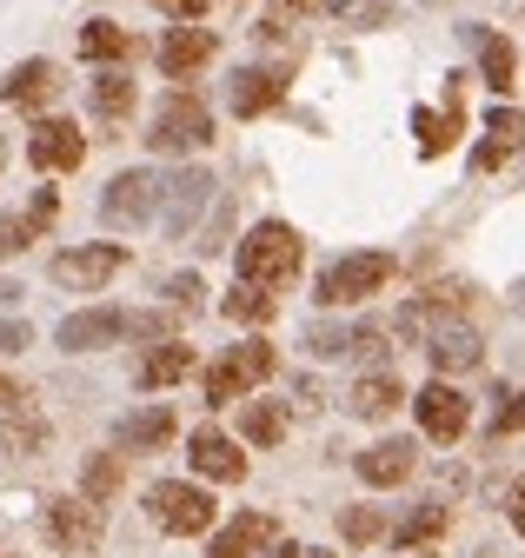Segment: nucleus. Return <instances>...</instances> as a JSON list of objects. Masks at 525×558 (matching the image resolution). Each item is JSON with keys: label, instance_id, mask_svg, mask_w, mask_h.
<instances>
[{"label": "nucleus", "instance_id": "1", "mask_svg": "<svg viewBox=\"0 0 525 558\" xmlns=\"http://www.w3.org/2000/svg\"><path fill=\"white\" fill-rule=\"evenodd\" d=\"M306 246L286 220H259L246 240H240V279H253V287H293V272H300Z\"/></svg>", "mask_w": 525, "mask_h": 558}, {"label": "nucleus", "instance_id": "2", "mask_svg": "<svg viewBox=\"0 0 525 558\" xmlns=\"http://www.w3.org/2000/svg\"><path fill=\"white\" fill-rule=\"evenodd\" d=\"M280 373V353L267 339H246V345H227V353L207 366V405H233V399H246L253 386H267Z\"/></svg>", "mask_w": 525, "mask_h": 558}, {"label": "nucleus", "instance_id": "3", "mask_svg": "<svg viewBox=\"0 0 525 558\" xmlns=\"http://www.w3.org/2000/svg\"><path fill=\"white\" fill-rule=\"evenodd\" d=\"M386 279H392V253H340L313 279V300L319 306H359V300L386 293Z\"/></svg>", "mask_w": 525, "mask_h": 558}, {"label": "nucleus", "instance_id": "4", "mask_svg": "<svg viewBox=\"0 0 525 558\" xmlns=\"http://www.w3.org/2000/svg\"><path fill=\"white\" fill-rule=\"evenodd\" d=\"M207 140H213V113H207V100L173 87V94L160 100L154 126H147V147H154V154H200Z\"/></svg>", "mask_w": 525, "mask_h": 558}, {"label": "nucleus", "instance_id": "5", "mask_svg": "<svg viewBox=\"0 0 525 558\" xmlns=\"http://www.w3.org/2000/svg\"><path fill=\"white\" fill-rule=\"evenodd\" d=\"M147 512H154V525L173 532V538H200V532H213V519H220V506H213L207 485H180V478L147 485Z\"/></svg>", "mask_w": 525, "mask_h": 558}, {"label": "nucleus", "instance_id": "6", "mask_svg": "<svg viewBox=\"0 0 525 558\" xmlns=\"http://www.w3.org/2000/svg\"><path fill=\"white\" fill-rule=\"evenodd\" d=\"M40 525H47V545L53 551L94 558L100 538H107V506H94V499H47L40 506Z\"/></svg>", "mask_w": 525, "mask_h": 558}, {"label": "nucleus", "instance_id": "7", "mask_svg": "<svg viewBox=\"0 0 525 558\" xmlns=\"http://www.w3.org/2000/svg\"><path fill=\"white\" fill-rule=\"evenodd\" d=\"M300 345L313 360H379L392 345V326L386 319H319V326H306Z\"/></svg>", "mask_w": 525, "mask_h": 558}, {"label": "nucleus", "instance_id": "8", "mask_svg": "<svg viewBox=\"0 0 525 558\" xmlns=\"http://www.w3.org/2000/svg\"><path fill=\"white\" fill-rule=\"evenodd\" d=\"M213 206V173L207 167H180L173 180H160V227L173 233V240H186L193 227H200V214Z\"/></svg>", "mask_w": 525, "mask_h": 558}, {"label": "nucleus", "instance_id": "9", "mask_svg": "<svg viewBox=\"0 0 525 558\" xmlns=\"http://www.w3.org/2000/svg\"><path fill=\"white\" fill-rule=\"evenodd\" d=\"M154 214H160V173L126 167V173L107 180V193H100V220L107 227H147Z\"/></svg>", "mask_w": 525, "mask_h": 558}, {"label": "nucleus", "instance_id": "10", "mask_svg": "<svg viewBox=\"0 0 525 558\" xmlns=\"http://www.w3.org/2000/svg\"><path fill=\"white\" fill-rule=\"evenodd\" d=\"M413 412H419V433H426L432 446L466 439V426H473V399L459 392L452 379H439V373H432V386H426V392H413Z\"/></svg>", "mask_w": 525, "mask_h": 558}, {"label": "nucleus", "instance_id": "11", "mask_svg": "<svg viewBox=\"0 0 525 558\" xmlns=\"http://www.w3.org/2000/svg\"><path fill=\"white\" fill-rule=\"evenodd\" d=\"M126 266V246L100 240V246H68V253H53V287H68V293H100L107 279Z\"/></svg>", "mask_w": 525, "mask_h": 558}, {"label": "nucleus", "instance_id": "12", "mask_svg": "<svg viewBox=\"0 0 525 558\" xmlns=\"http://www.w3.org/2000/svg\"><path fill=\"white\" fill-rule=\"evenodd\" d=\"M466 293H473L466 279H452V287H445V279H439V287H426L419 300H406L400 313L386 319V326H392V339H406V345H426V332H432L439 319H452L459 306H466Z\"/></svg>", "mask_w": 525, "mask_h": 558}, {"label": "nucleus", "instance_id": "13", "mask_svg": "<svg viewBox=\"0 0 525 558\" xmlns=\"http://www.w3.org/2000/svg\"><path fill=\"white\" fill-rule=\"evenodd\" d=\"M120 339H126V313L120 306H81L53 332L60 353H107V345H120Z\"/></svg>", "mask_w": 525, "mask_h": 558}, {"label": "nucleus", "instance_id": "14", "mask_svg": "<svg viewBox=\"0 0 525 558\" xmlns=\"http://www.w3.org/2000/svg\"><path fill=\"white\" fill-rule=\"evenodd\" d=\"M426 360H432V373L439 379H459V373H473L479 360H486V345H479V332L466 326V319H439L432 332H426Z\"/></svg>", "mask_w": 525, "mask_h": 558}, {"label": "nucleus", "instance_id": "15", "mask_svg": "<svg viewBox=\"0 0 525 558\" xmlns=\"http://www.w3.org/2000/svg\"><path fill=\"white\" fill-rule=\"evenodd\" d=\"M27 160H34L40 173H74V167L87 160V140H81L74 120H34V133H27Z\"/></svg>", "mask_w": 525, "mask_h": 558}, {"label": "nucleus", "instance_id": "16", "mask_svg": "<svg viewBox=\"0 0 525 558\" xmlns=\"http://www.w3.org/2000/svg\"><path fill=\"white\" fill-rule=\"evenodd\" d=\"M353 472L373 485V493H392V485H406L419 472V446L413 439H379V446L353 452Z\"/></svg>", "mask_w": 525, "mask_h": 558}, {"label": "nucleus", "instance_id": "17", "mask_svg": "<svg viewBox=\"0 0 525 558\" xmlns=\"http://www.w3.org/2000/svg\"><path fill=\"white\" fill-rule=\"evenodd\" d=\"M213 53H220V40H213L200 21H173V34L160 40V74H167V81H193Z\"/></svg>", "mask_w": 525, "mask_h": 558}, {"label": "nucleus", "instance_id": "18", "mask_svg": "<svg viewBox=\"0 0 525 558\" xmlns=\"http://www.w3.org/2000/svg\"><path fill=\"white\" fill-rule=\"evenodd\" d=\"M186 459H193V472L200 478H213V485H240L246 478V452L220 433V426H200L186 439Z\"/></svg>", "mask_w": 525, "mask_h": 558}, {"label": "nucleus", "instance_id": "19", "mask_svg": "<svg viewBox=\"0 0 525 558\" xmlns=\"http://www.w3.org/2000/svg\"><path fill=\"white\" fill-rule=\"evenodd\" d=\"M227 100H233L240 120H259V113L286 107V74H280V66H246V74H233Z\"/></svg>", "mask_w": 525, "mask_h": 558}, {"label": "nucleus", "instance_id": "20", "mask_svg": "<svg viewBox=\"0 0 525 558\" xmlns=\"http://www.w3.org/2000/svg\"><path fill=\"white\" fill-rule=\"evenodd\" d=\"M53 94H60V66H53V60H21L14 74L0 81V100L21 107V113H40Z\"/></svg>", "mask_w": 525, "mask_h": 558}, {"label": "nucleus", "instance_id": "21", "mask_svg": "<svg viewBox=\"0 0 525 558\" xmlns=\"http://www.w3.org/2000/svg\"><path fill=\"white\" fill-rule=\"evenodd\" d=\"M186 373H193V345H180V332H173V339H154L147 353H141L134 386H141V392H160V386H180Z\"/></svg>", "mask_w": 525, "mask_h": 558}, {"label": "nucleus", "instance_id": "22", "mask_svg": "<svg viewBox=\"0 0 525 558\" xmlns=\"http://www.w3.org/2000/svg\"><path fill=\"white\" fill-rule=\"evenodd\" d=\"M273 538H280V519H267V512H240L227 532H213L207 558H259Z\"/></svg>", "mask_w": 525, "mask_h": 558}, {"label": "nucleus", "instance_id": "23", "mask_svg": "<svg viewBox=\"0 0 525 558\" xmlns=\"http://www.w3.org/2000/svg\"><path fill=\"white\" fill-rule=\"evenodd\" d=\"M173 433H180V418L167 405H141V412H126L120 426H113V446L120 452H160Z\"/></svg>", "mask_w": 525, "mask_h": 558}, {"label": "nucleus", "instance_id": "24", "mask_svg": "<svg viewBox=\"0 0 525 558\" xmlns=\"http://www.w3.org/2000/svg\"><path fill=\"white\" fill-rule=\"evenodd\" d=\"M459 126H466V113H459V87H452V94H445V113H439V107H419V113H413L419 154H426V160H439L452 140H459Z\"/></svg>", "mask_w": 525, "mask_h": 558}, {"label": "nucleus", "instance_id": "25", "mask_svg": "<svg viewBox=\"0 0 525 558\" xmlns=\"http://www.w3.org/2000/svg\"><path fill=\"white\" fill-rule=\"evenodd\" d=\"M445 525H452V506H445V499H426V506H413L400 525H386V538L400 545V551H419V545H432Z\"/></svg>", "mask_w": 525, "mask_h": 558}, {"label": "nucleus", "instance_id": "26", "mask_svg": "<svg viewBox=\"0 0 525 558\" xmlns=\"http://www.w3.org/2000/svg\"><path fill=\"white\" fill-rule=\"evenodd\" d=\"M240 439L246 446H280L286 439V399H240Z\"/></svg>", "mask_w": 525, "mask_h": 558}, {"label": "nucleus", "instance_id": "27", "mask_svg": "<svg viewBox=\"0 0 525 558\" xmlns=\"http://www.w3.org/2000/svg\"><path fill=\"white\" fill-rule=\"evenodd\" d=\"M400 405H406V386L392 379V373H366L353 386V418H392Z\"/></svg>", "mask_w": 525, "mask_h": 558}, {"label": "nucleus", "instance_id": "28", "mask_svg": "<svg viewBox=\"0 0 525 558\" xmlns=\"http://www.w3.org/2000/svg\"><path fill=\"white\" fill-rule=\"evenodd\" d=\"M220 313L240 319V326H267V319L280 313V293H273V287H253V279H240V287L220 300Z\"/></svg>", "mask_w": 525, "mask_h": 558}, {"label": "nucleus", "instance_id": "29", "mask_svg": "<svg viewBox=\"0 0 525 558\" xmlns=\"http://www.w3.org/2000/svg\"><path fill=\"white\" fill-rule=\"evenodd\" d=\"M126 485V452H94L87 465H81V499H94V506H107L113 493Z\"/></svg>", "mask_w": 525, "mask_h": 558}, {"label": "nucleus", "instance_id": "30", "mask_svg": "<svg viewBox=\"0 0 525 558\" xmlns=\"http://www.w3.org/2000/svg\"><path fill=\"white\" fill-rule=\"evenodd\" d=\"M126 53H134V34H126V27H113V21H87V27H81V60L113 66V60H126Z\"/></svg>", "mask_w": 525, "mask_h": 558}, {"label": "nucleus", "instance_id": "31", "mask_svg": "<svg viewBox=\"0 0 525 558\" xmlns=\"http://www.w3.org/2000/svg\"><path fill=\"white\" fill-rule=\"evenodd\" d=\"M87 107H94L100 120H126V113H134V81H126L120 66H107V74L87 87Z\"/></svg>", "mask_w": 525, "mask_h": 558}, {"label": "nucleus", "instance_id": "32", "mask_svg": "<svg viewBox=\"0 0 525 558\" xmlns=\"http://www.w3.org/2000/svg\"><path fill=\"white\" fill-rule=\"evenodd\" d=\"M512 66H518V53H512V40L499 34V40H479V74H486V87L505 100L512 94Z\"/></svg>", "mask_w": 525, "mask_h": 558}, {"label": "nucleus", "instance_id": "33", "mask_svg": "<svg viewBox=\"0 0 525 558\" xmlns=\"http://www.w3.org/2000/svg\"><path fill=\"white\" fill-rule=\"evenodd\" d=\"M386 525H392V519H386L379 506H353V512L340 519V538H346V545H373V538H386Z\"/></svg>", "mask_w": 525, "mask_h": 558}, {"label": "nucleus", "instance_id": "34", "mask_svg": "<svg viewBox=\"0 0 525 558\" xmlns=\"http://www.w3.org/2000/svg\"><path fill=\"white\" fill-rule=\"evenodd\" d=\"M486 133L499 140V147H505V154H518V147H525V113H518V107H492V120H486Z\"/></svg>", "mask_w": 525, "mask_h": 558}, {"label": "nucleus", "instance_id": "35", "mask_svg": "<svg viewBox=\"0 0 525 558\" xmlns=\"http://www.w3.org/2000/svg\"><path fill=\"white\" fill-rule=\"evenodd\" d=\"M200 293H207L200 272H173L167 279V306H180V313H200Z\"/></svg>", "mask_w": 525, "mask_h": 558}, {"label": "nucleus", "instance_id": "36", "mask_svg": "<svg viewBox=\"0 0 525 558\" xmlns=\"http://www.w3.org/2000/svg\"><path fill=\"white\" fill-rule=\"evenodd\" d=\"M505 433H525V392H505L492 405V439H505Z\"/></svg>", "mask_w": 525, "mask_h": 558}, {"label": "nucleus", "instance_id": "37", "mask_svg": "<svg viewBox=\"0 0 525 558\" xmlns=\"http://www.w3.org/2000/svg\"><path fill=\"white\" fill-rule=\"evenodd\" d=\"M34 240V227H27V214H14V220H0V259H14L21 246Z\"/></svg>", "mask_w": 525, "mask_h": 558}, {"label": "nucleus", "instance_id": "38", "mask_svg": "<svg viewBox=\"0 0 525 558\" xmlns=\"http://www.w3.org/2000/svg\"><path fill=\"white\" fill-rule=\"evenodd\" d=\"M27 345H34L27 319H0V360H14V353H27Z\"/></svg>", "mask_w": 525, "mask_h": 558}, {"label": "nucleus", "instance_id": "39", "mask_svg": "<svg viewBox=\"0 0 525 558\" xmlns=\"http://www.w3.org/2000/svg\"><path fill=\"white\" fill-rule=\"evenodd\" d=\"M27 405H34V392L14 373H0V412H27Z\"/></svg>", "mask_w": 525, "mask_h": 558}, {"label": "nucleus", "instance_id": "40", "mask_svg": "<svg viewBox=\"0 0 525 558\" xmlns=\"http://www.w3.org/2000/svg\"><path fill=\"white\" fill-rule=\"evenodd\" d=\"M154 8H160L167 21H200V14H207V0H154Z\"/></svg>", "mask_w": 525, "mask_h": 558}, {"label": "nucleus", "instance_id": "41", "mask_svg": "<svg viewBox=\"0 0 525 558\" xmlns=\"http://www.w3.org/2000/svg\"><path fill=\"white\" fill-rule=\"evenodd\" d=\"M505 160H512V154L499 147V140H479V147H473V167H479V173H492V167H505Z\"/></svg>", "mask_w": 525, "mask_h": 558}, {"label": "nucleus", "instance_id": "42", "mask_svg": "<svg viewBox=\"0 0 525 558\" xmlns=\"http://www.w3.org/2000/svg\"><path fill=\"white\" fill-rule=\"evenodd\" d=\"M27 227H34V233H47V227H53V193H34V206H27Z\"/></svg>", "mask_w": 525, "mask_h": 558}, {"label": "nucleus", "instance_id": "43", "mask_svg": "<svg viewBox=\"0 0 525 558\" xmlns=\"http://www.w3.org/2000/svg\"><path fill=\"white\" fill-rule=\"evenodd\" d=\"M505 519H512V532L525 538V478L512 485V493H505Z\"/></svg>", "mask_w": 525, "mask_h": 558}, {"label": "nucleus", "instance_id": "44", "mask_svg": "<svg viewBox=\"0 0 525 558\" xmlns=\"http://www.w3.org/2000/svg\"><path fill=\"white\" fill-rule=\"evenodd\" d=\"M267 558H326V551H313V545H293V538H286V545H267Z\"/></svg>", "mask_w": 525, "mask_h": 558}, {"label": "nucleus", "instance_id": "45", "mask_svg": "<svg viewBox=\"0 0 525 558\" xmlns=\"http://www.w3.org/2000/svg\"><path fill=\"white\" fill-rule=\"evenodd\" d=\"M293 392H300V412H313V405H319V386H313V379H293Z\"/></svg>", "mask_w": 525, "mask_h": 558}, {"label": "nucleus", "instance_id": "46", "mask_svg": "<svg viewBox=\"0 0 525 558\" xmlns=\"http://www.w3.org/2000/svg\"><path fill=\"white\" fill-rule=\"evenodd\" d=\"M0 558H8V551H0Z\"/></svg>", "mask_w": 525, "mask_h": 558}, {"label": "nucleus", "instance_id": "47", "mask_svg": "<svg viewBox=\"0 0 525 558\" xmlns=\"http://www.w3.org/2000/svg\"><path fill=\"white\" fill-rule=\"evenodd\" d=\"M0 154H8V147H0Z\"/></svg>", "mask_w": 525, "mask_h": 558}]
</instances>
